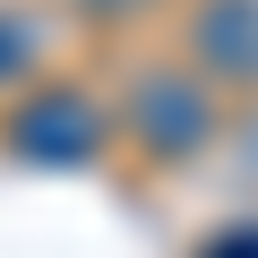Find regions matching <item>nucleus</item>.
<instances>
[{"instance_id":"nucleus-4","label":"nucleus","mask_w":258,"mask_h":258,"mask_svg":"<svg viewBox=\"0 0 258 258\" xmlns=\"http://www.w3.org/2000/svg\"><path fill=\"white\" fill-rule=\"evenodd\" d=\"M35 52H43V35H35L26 18H9V9H0V86H18V78L35 69Z\"/></svg>"},{"instance_id":"nucleus-1","label":"nucleus","mask_w":258,"mask_h":258,"mask_svg":"<svg viewBox=\"0 0 258 258\" xmlns=\"http://www.w3.org/2000/svg\"><path fill=\"white\" fill-rule=\"evenodd\" d=\"M129 120H138V138H147L155 155H198L207 129H215V103H207L198 78H181V69H147Z\"/></svg>"},{"instance_id":"nucleus-3","label":"nucleus","mask_w":258,"mask_h":258,"mask_svg":"<svg viewBox=\"0 0 258 258\" xmlns=\"http://www.w3.org/2000/svg\"><path fill=\"white\" fill-rule=\"evenodd\" d=\"M189 52H198L207 78L258 86V0H207L198 26H189Z\"/></svg>"},{"instance_id":"nucleus-5","label":"nucleus","mask_w":258,"mask_h":258,"mask_svg":"<svg viewBox=\"0 0 258 258\" xmlns=\"http://www.w3.org/2000/svg\"><path fill=\"white\" fill-rule=\"evenodd\" d=\"M207 258H258V232H224V241H215Z\"/></svg>"},{"instance_id":"nucleus-2","label":"nucleus","mask_w":258,"mask_h":258,"mask_svg":"<svg viewBox=\"0 0 258 258\" xmlns=\"http://www.w3.org/2000/svg\"><path fill=\"white\" fill-rule=\"evenodd\" d=\"M9 147H18L26 164H86V155L103 147V112H95L86 95L52 86V95H35V103L9 120Z\"/></svg>"},{"instance_id":"nucleus-6","label":"nucleus","mask_w":258,"mask_h":258,"mask_svg":"<svg viewBox=\"0 0 258 258\" xmlns=\"http://www.w3.org/2000/svg\"><path fill=\"white\" fill-rule=\"evenodd\" d=\"M95 9H103V18H129V9H147V0H95Z\"/></svg>"}]
</instances>
